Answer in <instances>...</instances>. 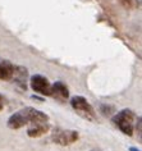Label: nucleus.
<instances>
[{"mask_svg":"<svg viewBox=\"0 0 142 151\" xmlns=\"http://www.w3.org/2000/svg\"><path fill=\"white\" fill-rule=\"evenodd\" d=\"M78 139V132L72 129H62L57 128L53 133V141L58 145L62 146H68L72 145Z\"/></svg>","mask_w":142,"mask_h":151,"instance_id":"7ed1b4c3","label":"nucleus"},{"mask_svg":"<svg viewBox=\"0 0 142 151\" xmlns=\"http://www.w3.org/2000/svg\"><path fill=\"white\" fill-rule=\"evenodd\" d=\"M4 104H5V100H4V96L0 93V111L3 110V108H4Z\"/></svg>","mask_w":142,"mask_h":151,"instance_id":"9d476101","label":"nucleus"},{"mask_svg":"<svg viewBox=\"0 0 142 151\" xmlns=\"http://www.w3.org/2000/svg\"><path fill=\"white\" fill-rule=\"evenodd\" d=\"M50 129V126L49 123H31L28 124V128H27V134L29 137H41L42 134L47 133V131Z\"/></svg>","mask_w":142,"mask_h":151,"instance_id":"423d86ee","label":"nucleus"},{"mask_svg":"<svg viewBox=\"0 0 142 151\" xmlns=\"http://www.w3.org/2000/svg\"><path fill=\"white\" fill-rule=\"evenodd\" d=\"M51 96L59 97V99H68L69 91L63 82H55L51 86Z\"/></svg>","mask_w":142,"mask_h":151,"instance_id":"0eeeda50","label":"nucleus"},{"mask_svg":"<svg viewBox=\"0 0 142 151\" xmlns=\"http://www.w3.org/2000/svg\"><path fill=\"white\" fill-rule=\"evenodd\" d=\"M134 113L129 109H124V110H120L119 113H117L113 118H111V122L115 127H118L123 133L127 136H132L133 134V128H134Z\"/></svg>","mask_w":142,"mask_h":151,"instance_id":"f257e3e1","label":"nucleus"},{"mask_svg":"<svg viewBox=\"0 0 142 151\" xmlns=\"http://www.w3.org/2000/svg\"><path fill=\"white\" fill-rule=\"evenodd\" d=\"M131 151H140V150H137V149H134V147H131V149H129Z\"/></svg>","mask_w":142,"mask_h":151,"instance_id":"9b49d317","label":"nucleus"},{"mask_svg":"<svg viewBox=\"0 0 142 151\" xmlns=\"http://www.w3.org/2000/svg\"><path fill=\"white\" fill-rule=\"evenodd\" d=\"M14 65L9 62H0V80L9 81L13 77Z\"/></svg>","mask_w":142,"mask_h":151,"instance_id":"6e6552de","label":"nucleus"},{"mask_svg":"<svg viewBox=\"0 0 142 151\" xmlns=\"http://www.w3.org/2000/svg\"><path fill=\"white\" fill-rule=\"evenodd\" d=\"M27 124H28V120H27V116H26V113L23 109L14 113L8 119V127L10 129H19V128L27 126Z\"/></svg>","mask_w":142,"mask_h":151,"instance_id":"39448f33","label":"nucleus"},{"mask_svg":"<svg viewBox=\"0 0 142 151\" xmlns=\"http://www.w3.org/2000/svg\"><path fill=\"white\" fill-rule=\"evenodd\" d=\"M29 83H31V88L35 92L40 93V95L51 96V85L49 83L47 78H45L44 76H40V74L32 76Z\"/></svg>","mask_w":142,"mask_h":151,"instance_id":"20e7f679","label":"nucleus"},{"mask_svg":"<svg viewBox=\"0 0 142 151\" xmlns=\"http://www.w3.org/2000/svg\"><path fill=\"white\" fill-rule=\"evenodd\" d=\"M70 105L76 111L80 113V115H82L83 118L92 120L95 119V111H93L92 106L90 105V103L85 99L83 96H74L70 99Z\"/></svg>","mask_w":142,"mask_h":151,"instance_id":"f03ea898","label":"nucleus"},{"mask_svg":"<svg viewBox=\"0 0 142 151\" xmlns=\"http://www.w3.org/2000/svg\"><path fill=\"white\" fill-rule=\"evenodd\" d=\"M119 3H120L124 8H131V1L129 0H119Z\"/></svg>","mask_w":142,"mask_h":151,"instance_id":"1a4fd4ad","label":"nucleus"}]
</instances>
